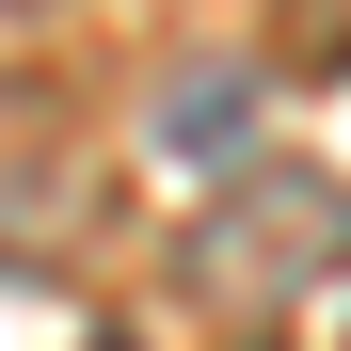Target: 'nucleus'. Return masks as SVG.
I'll return each mask as SVG.
<instances>
[{
	"label": "nucleus",
	"instance_id": "1",
	"mask_svg": "<svg viewBox=\"0 0 351 351\" xmlns=\"http://www.w3.org/2000/svg\"><path fill=\"white\" fill-rule=\"evenodd\" d=\"M335 256H351V192H335V176H304V160H271L223 223H192V287H208L223 319H287Z\"/></svg>",
	"mask_w": 351,
	"mask_h": 351
}]
</instances>
